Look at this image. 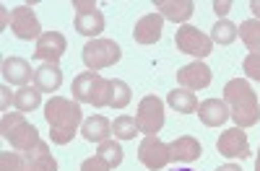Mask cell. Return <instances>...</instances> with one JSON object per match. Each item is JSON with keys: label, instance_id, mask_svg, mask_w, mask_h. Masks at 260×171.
I'll use <instances>...</instances> for the list:
<instances>
[{"label": "cell", "instance_id": "6da1fadb", "mask_svg": "<svg viewBox=\"0 0 260 171\" xmlns=\"http://www.w3.org/2000/svg\"><path fill=\"white\" fill-rule=\"evenodd\" d=\"M45 119L50 124L52 143L55 145H68L73 140V135L78 133V127L83 124L81 104L65 99V96H52L45 104Z\"/></svg>", "mask_w": 260, "mask_h": 171}, {"label": "cell", "instance_id": "7a4b0ae2", "mask_svg": "<svg viewBox=\"0 0 260 171\" xmlns=\"http://www.w3.org/2000/svg\"><path fill=\"white\" fill-rule=\"evenodd\" d=\"M224 101L229 106V114L237 122V127H252L260 122V101L252 86L242 78H234L224 86Z\"/></svg>", "mask_w": 260, "mask_h": 171}, {"label": "cell", "instance_id": "3957f363", "mask_svg": "<svg viewBox=\"0 0 260 171\" xmlns=\"http://www.w3.org/2000/svg\"><path fill=\"white\" fill-rule=\"evenodd\" d=\"M0 133H3V138L11 143V148H16L21 153H31L42 143L39 130L34 124H29L21 112H6L3 119H0Z\"/></svg>", "mask_w": 260, "mask_h": 171}, {"label": "cell", "instance_id": "277c9868", "mask_svg": "<svg viewBox=\"0 0 260 171\" xmlns=\"http://www.w3.org/2000/svg\"><path fill=\"white\" fill-rule=\"evenodd\" d=\"M71 91L78 104H91L96 109L110 106V80L94 70H83L81 75H76L71 83Z\"/></svg>", "mask_w": 260, "mask_h": 171}, {"label": "cell", "instance_id": "5b68a950", "mask_svg": "<svg viewBox=\"0 0 260 171\" xmlns=\"http://www.w3.org/2000/svg\"><path fill=\"white\" fill-rule=\"evenodd\" d=\"M81 57H83V65L96 73V70H104V68L115 65V62L122 57V50H120V45L115 39H91L89 45L83 47Z\"/></svg>", "mask_w": 260, "mask_h": 171}, {"label": "cell", "instance_id": "8992f818", "mask_svg": "<svg viewBox=\"0 0 260 171\" xmlns=\"http://www.w3.org/2000/svg\"><path fill=\"white\" fill-rule=\"evenodd\" d=\"M175 45L180 52L185 55H192V57H208L213 52V39L208 34H203L201 29H195V26H180L177 34H175Z\"/></svg>", "mask_w": 260, "mask_h": 171}, {"label": "cell", "instance_id": "52a82bcc", "mask_svg": "<svg viewBox=\"0 0 260 171\" xmlns=\"http://www.w3.org/2000/svg\"><path fill=\"white\" fill-rule=\"evenodd\" d=\"M136 122L141 127V133L146 135H159V130L164 127V101L154 94H148L141 99L138 104V114H136Z\"/></svg>", "mask_w": 260, "mask_h": 171}, {"label": "cell", "instance_id": "ba28073f", "mask_svg": "<svg viewBox=\"0 0 260 171\" xmlns=\"http://www.w3.org/2000/svg\"><path fill=\"white\" fill-rule=\"evenodd\" d=\"M76 8V31L83 36H99L104 31V13L94 6V0H73Z\"/></svg>", "mask_w": 260, "mask_h": 171}, {"label": "cell", "instance_id": "9c48e42d", "mask_svg": "<svg viewBox=\"0 0 260 171\" xmlns=\"http://www.w3.org/2000/svg\"><path fill=\"white\" fill-rule=\"evenodd\" d=\"M138 161H141L148 171H159V168H164V166L172 161V156H169V145L161 143L156 135H146L143 143L138 145Z\"/></svg>", "mask_w": 260, "mask_h": 171}, {"label": "cell", "instance_id": "30bf717a", "mask_svg": "<svg viewBox=\"0 0 260 171\" xmlns=\"http://www.w3.org/2000/svg\"><path fill=\"white\" fill-rule=\"evenodd\" d=\"M11 29L18 39H24V41H31V39H39L42 34V26H39V18L34 13L31 6H18L11 11Z\"/></svg>", "mask_w": 260, "mask_h": 171}, {"label": "cell", "instance_id": "8fae6325", "mask_svg": "<svg viewBox=\"0 0 260 171\" xmlns=\"http://www.w3.org/2000/svg\"><path fill=\"white\" fill-rule=\"evenodd\" d=\"M216 148L226 158H247L250 156L247 133H242V127H229V130H224L221 138L216 140Z\"/></svg>", "mask_w": 260, "mask_h": 171}, {"label": "cell", "instance_id": "7c38bea8", "mask_svg": "<svg viewBox=\"0 0 260 171\" xmlns=\"http://www.w3.org/2000/svg\"><path fill=\"white\" fill-rule=\"evenodd\" d=\"M211 68L206 65V62H190V65L180 68L177 70V83L182 86V89L187 91H201V89H208L211 86Z\"/></svg>", "mask_w": 260, "mask_h": 171}, {"label": "cell", "instance_id": "4fadbf2b", "mask_svg": "<svg viewBox=\"0 0 260 171\" xmlns=\"http://www.w3.org/2000/svg\"><path fill=\"white\" fill-rule=\"evenodd\" d=\"M65 50H68V41H65V36L60 31H45L37 39L34 57L45 60V62H55V65H57V60L65 55Z\"/></svg>", "mask_w": 260, "mask_h": 171}, {"label": "cell", "instance_id": "5bb4252c", "mask_svg": "<svg viewBox=\"0 0 260 171\" xmlns=\"http://www.w3.org/2000/svg\"><path fill=\"white\" fill-rule=\"evenodd\" d=\"M161 26H164L161 13H148L136 24L133 39L138 41V45H156V41L161 39Z\"/></svg>", "mask_w": 260, "mask_h": 171}, {"label": "cell", "instance_id": "9a60e30c", "mask_svg": "<svg viewBox=\"0 0 260 171\" xmlns=\"http://www.w3.org/2000/svg\"><path fill=\"white\" fill-rule=\"evenodd\" d=\"M198 117L206 127H221L232 114H229V106L224 99H206L198 104Z\"/></svg>", "mask_w": 260, "mask_h": 171}, {"label": "cell", "instance_id": "2e32d148", "mask_svg": "<svg viewBox=\"0 0 260 171\" xmlns=\"http://www.w3.org/2000/svg\"><path fill=\"white\" fill-rule=\"evenodd\" d=\"M169 156L177 163H190V161H198L203 156V148L192 135H182V138L169 143Z\"/></svg>", "mask_w": 260, "mask_h": 171}, {"label": "cell", "instance_id": "e0dca14e", "mask_svg": "<svg viewBox=\"0 0 260 171\" xmlns=\"http://www.w3.org/2000/svg\"><path fill=\"white\" fill-rule=\"evenodd\" d=\"M3 78L13 86H29V80H34V70L24 57H6L3 60Z\"/></svg>", "mask_w": 260, "mask_h": 171}, {"label": "cell", "instance_id": "ac0fdd59", "mask_svg": "<svg viewBox=\"0 0 260 171\" xmlns=\"http://www.w3.org/2000/svg\"><path fill=\"white\" fill-rule=\"evenodd\" d=\"M154 8H159L161 18H169L175 24H185L195 11V3L192 0H154Z\"/></svg>", "mask_w": 260, "mask_h": 171}, {"label": "cell", "instance_id": "d6986e66", "mask_svg": "<svg viewBox=\"0 0 260 171\" xmlns=\"http://www.w3.org/2000/svg\"><path fill=\"white\" fill-rule=\"evenodd\" d=\"M34 86L42 91V94H52L62 86V70L55 62H45L34 70Z\"/></svg>", "mask_w": 260, "mask_h": 171}, {"label": "cell", "instance_id": "ffe728a7", "mask_svg": "<svg viewBox=\"0 0 260 171\" xmlns=\"http://www.w3.org/2000/svg\"><path fill=\"white\" fill-rule=\"evenodd\" d=\"M81 135H83V140H89V143H104V140H110V135H112V122L107 117H102V114H94L89 119H83Z\"/></svg>", "mask_w": 260, "mask_h": 171}, {"label": "cell", "instance_id": "44dd1931", "mask_svg": "<svg viewBox=\"0 0 260 171\" xmlns=\"http://www.w3.org/2000/svg\"><path fill=\"white\" fill-rule=\"evenodd\" d=\"M26 171H57V161L47 143H39L31 153H26Z\"/></svg>", "mask_w": 260, "mask_h": 171}, {"label": "cell", "instance_id": "7402d4cb", "mask_svg": "<svg viewBox=\"0 0 260 171\" xmlns=\"http://www.w3.org/2000/svg\"><path fill=\"white\" fill-rule=\"evenodd\" d=\"M167 104H169L175 112H180V114H192V112H198V96H195L192 91H187V89H175V91H169Z\"/></svg>", "mask_w": 260, "mask_h": 171}, {"label": "cell", "instance_id": "603a6c76", "mask_svg": "<svg viewBox=\"0 0 260 171\" xmlns=\"http://www.w3.org/2000/svg\"><path fill=\"white\" fill-rule=\"evenodd\" d=\"M39 104H42V91L37 89V86H24V89H18L13 94V106L21 114L39 109Z\"/></svg>", "mask_w": 260, "mask_h": 171}, {"label": "cell", "instance_id": "cb8c5ba5", "mask_svg": "<svg viewBox=\"0 0 260 171\" xmlns=\"http://www.w3.org/2000/svg\"><path fill=\"white\" fill-rule=\"evenodd\" d=\"M130 99H133V94H130V86L120 78H112L110 80V106L112 109H125V106L130 104Z\"/></svg>", "mask_w": 260, "mask_h": 171}, {"label": "cell", "instance_id": "d4e9b609", "mask_svg": "<svg viewBox=\"0 0 260 171\" xmlns=\"http://www.w3.org/2000/svg\"><path fill=\"white\" fill-rule=\"evenodd\" d=\"M237 36H240V26H234L232 21H226V18L216 21V26H213V31H211L213 45H232Z\"/></svg>", "mask_w": 260, "mask_h": 171}, {"label": "cell", "instance_id": "484cf974", "mask_svg": "<svg viewBox=\"0 0 260 171\" xmlns=\"http://www.w3.org/2000/svg\"><path fill=\"white\" fill-rule=\"evenodd\" d=\"M112 133H115L117 140H133V138L141 133V127H138L136 117L122 114V117H117V119L112 122Z\"/></svg>", "mask_w": 260, "mask_h": 171}, {"label": "cell", "instance_id": "4316f807", "mask_svg": "<svg viewBox=\"0 0 260 171\" xmlns=\"http://www.w3.org/2000/svg\"><path fill=\"white\" fill-rule=\"evenodd\" d=\"M240 39L245 41V47L252 50V52H260V21L257 18H250L240 26Z\"/></svg>", "mask_w": 260, "mask_h": 171}, {"label": "cell", "instance_id": "83f0119b", "mask_svg": "<svg viewBox=\"0 0 260 171\" xmlns=\"http://www.w3.org/2000/svg\"><path fill=\"white\" fill-rule=\"evenodd\" d=\"M96 156H102L110 168H117V166L122 163V148H120V143H117V140H112V138H110V140L99 143V153H96Z\"/></svg>", "mask_w": 260, "mask_h": 171}, {"label": "cell", "instance_id": "f1b7e54d", "mask_svg": "<svg viewBox=\"0 0 260 171\" xmlns=\"http://www.w3.org/2000/svg\"><path fill=\"white\" fill-rule=\"evenodd\" d=\"M0 171H26V161L21 158L18 153H0Z\"/></svg>", "mask_w": 260, "mask_h": 171}, {"label": "cell", "instance_id": "f546056e", "mask_svg": "<svg viewBox=\"0 0 260 171\" xmlns=\"http://www.w3.org/2000/svg\"><path fill=\"white\" fill-rule=\"evenodd\" d=\"M242 68L250 80H260V52H250L242 62Z\"/></svg>", "mask_w": 260, "mask_h": 171}, {"label": "cell", "instance_id": "4dcf8cb0", "mask_svg": "<svg viewBox=\"0 0 260 171\" xmlns=\"http://www.w3.org/2000/svg\"><path fill=\"white\" fill-rule=\"evenodd\" d=\"M81 171H110V166H107V161L102 156H91L81 163Z\"/></svg>", "mask_w": 260, "mask_h": 171}, {"label": "cell", "instance_id": "1f68e13d", "mask_svg": "<svg viewBox=\"0 0 260 171\" xmlns=\"http://www.w3.org/2000/svg\"><path fill=\"white\" fill-rule=\"evenodd\" d=\"M232 11V0H216L213 3V13L216 16H226Z\"/></svg>", "mask_w": 260, "mask_h": 171}, {"label": "cell", "instance_id": "d6a6232c", "mask_svg": "<svg viewBox=\"0 0 260 171\" xmlns=\"http://www.w3.org/2000/svg\"><path fill=\"white\" fill-rule=\"evenodd\" d=\"M250 11L255 13V18L260 21V0H252V3H250Z\"/></svg>", "mask_w": 260, "mask_h": 171}, {"label": "cell", "instance_id": "836d02e7", "mask_svg": "<svg viewBox=\"0 0 260 171\" xmlns=\"http://www.w3.org/2000/svg\"><path fill=\"white\" fill-rule=\"evenodd\" d=\"M216 171H242V168L237 166V163H224V166H219Z\"/></svg>", "mask_w": 260, "mask_h": 171}, {"label": "cell", "instance_id": "e575fe53", "mask_svg": "<svg viewBox=\"0 0 260 171\" xmlns=\"http://www.w3.org/2000/svg\"><path fill=\"white\" fill-rule=\"evenodd\" d=\"M255 171H260V151H257V158H255Z\"/></svg>", "mask_w": 260, "mask_h": 171}, {"label": "cell", "instance_id": "d590c367", "mask_svg": "<svg viewBox=\"0 0 260 171\" xmlns=\"http://www.w3.org/2000/svg\"><path fill=\"white\" fill-rule=\"evenodd\" d=\"M172 171H192V168H172Z\"/></svg>", "mask_w": 260, "mask_h": 171}]
</instances>
